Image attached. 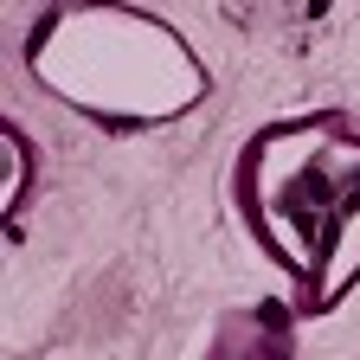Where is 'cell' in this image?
Segmentation results:
<instances>
[{
  "mask_svg": "<svg viewBox=\"0 0 360 360\" xmlns=\"http://www.w3.org/2000/svg\"><path fill=\"white\" fill-rule=\"evenodd\" d=\"M26 71L97 129H161L206 103L212 71L193 39L135 0H58L32 20Z\"/></svg>",
  "mask_w": 360,
  "mask_h": 360,
  "instance_id": "7a4b0ae2",
  "label": "cell"
},
{
  "mask_svg": "<svg viewBox=\"0 0 360 360\" xmlns=\"http://www.w3.org/2000/svg\"><path fill=\"white\" fill-rule=\"evenodd\" d=\"M232 206L251 245L290 283L296 315H328L360 283V122L302 110L245 135Z\"/></svg>",
  "mask_w": 360,
  "mask_h": 360,
  "instance_id": "6da1fadb",
  "label": "cell"
},
{
  "mask_svg": "<svg viewBox=\"0 0 360 360\" xmlns=\"http://www.w3.org/2000/svg\"><path fill=\"white\" fill-rule=\"evenodd\" d=\"M7 161H13V187H7V212L26 206V187H32V142H26V129L7 122Z\"/></svg>",
  "mask_w": 360,
  "mask_h": 360,
  "instance_id": "3957f363",
  "label": "cell"
}]
</instances>
